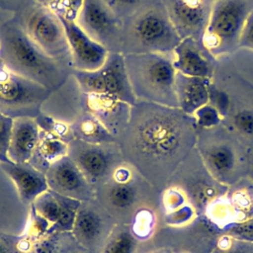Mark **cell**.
I'll return each instance as SVG.
<instances>
[{"instance_id":"52a82bcc","label":"cell","mask_w":253,"mask_h":253,"mask_svg":"<svg viewBox=\"0 0 253 253\" xmlns=\"http://www.w3.org/2000/svg\"><path fill=\"white\" fill-rule=\"evenodd\" d=\"M15 16L38 46L47 55L72 69L65 30L60 19L54 13L35 1Z\"/></svg>"},{"instance_id":"83f0119b","label":"cell","mask_w":253,"mask_h":253,"mask_svg":"<svg viewBox=\"0 0 253 253\" xmlns=\"http://www.w3.org/2000/svg\"><path fill=\"white\" fill-rule=\"evenodd\" d=\"M35 119L41 130L66 143H69L70 141L75 139L71 125H68L64 122L56 120L51 116H48L42 112Z\"/></svg>"},{"instance_id":"d6986e66","label":"cell","mask_w":253,"mask_h":253,"mask_svg":"<svg viewBox=\"0 0 253 253\" xmlns=\"http://www.w3.org/2000/svg\"><path fill=\"white\" fill-rule=\"evenodd\" d=\"M0 166L14 182L20 199L25 204H33L39 196L49 189L45 174L34 167L30 162L0 161Z\"/></svg>"},{"instance_id":"f546056e","label":"cell","mask_w":253,"mask_h":253,"mask_svg":"<svg viewBox=\"0 0 253 253\" xmlns=\"http://www.w3.org/2000/svg\"><path fill=\"white\" fill-rule=\"evenodd\" d=\"M36 2L50 10L59 19L76 21L83 0H36Z\"/></svg>"},{"instance_id":"d590c367","label":"cell","mask_w":253,"mask_h":253,"mask_svg":"<svg viewBox=\"0 0 253 253\" xmlns=\"http://www.w3.org/2000/svg\"><path fill=\"white\" fill-rule=\"evenodd\" d=\"M233 129L242 137L253 139V110L240 109L230 118Z\"/></svg>"},{"instance_id":"f35d334b","label":"cell","mask_w":253,"mask_h":253,"mask_svg":"<svg viewBox=\"0 0 253 253\" xmlns=\"http://www.w3.org/2000/svg\"><path fill=\"white\" fill-rule=\"evenodd\" d=\"M209 104L213 106L223 119L229 114L231 108L229 95L211 82L209 85Z\"/></svg>"},{"instance_id":"c3c4849f","label":"cell","mask_w":253,"mask_h":253,"mask_svg":"<svg viewBox=\"0 0 253 253\" xmlns=\"http://www.w3.org/2000/svg\"><path fill=\"white\" fill-rule=\"evenodd\" d=\"M151 253H173L169 248H166V247H160L154 251H152Z\"/></svg>"},{"instance_id":"ffe728a7","label":"cell","mask_w":253,"mask_h":253,"mask_svg":"<svg viewBox=\"0 0 253 253\" xmlns=\"http://www.w3.org/2000/svg\"><path fill=\"white\" fill-rule=\"evenodd\" d=\"M40 131L35 118L14 119L7 158L14 163L28 162L38 146Z\"/></svg>"},{"instance_id":"f1b7e54d","label":"cell","mask_w":253,"mask_h":253,"mask_svg":"<svg viewBox=\"0 0 253 253\" xmlns=\"http://www.w3.org/2000/svg\"><path fill=\"white\" fill-rule=\"evenodd\" d=\"M137 238L129 229L115 232L107 241L103 253H134Z\"/></svg>"},{"instance_id":"f6af8a7d","label":"cell","mask_w":253,"mask_h":253,"mask_svg":"<svg viewBox=\"0 0 253 253\" xmlns=\"http://www.w3.org/2000/svg\"><path fill=\"white\" fill-rule=\"evenodd\" d=\"M35 1L36 0H0V8L17 14Z\"/></svg>"},{"instance_id":"e575fe53","label":"cell","mask_w":253,"mask_h":253,"mask_svg":"<svg viewBox=\"0 0 253 253\" xmlns=\"http://www.w3.org/2000/svg\"><path fill=\"white\" fill-rule=\"evenodd\" d=\"M211 253H253V242L222 234Z\"/></svg>"},{"instance_id":"74e56055","label":"cell","mask_w":253,"mask_h":253,"mask_svg":"<svg viewBox=\"0 0 253 253\" xmlns=\"http://www.w3.org/2000/svg\"><path fill=\"white\" fill-rule=\"evenodd\" d=\"M197 215L199 214L195 209L190 204H186L173 211L166 212L164 214L163 220L164 223L168 226H178L190 222Z\"/></svg>"},{"instance_id":"7a4b0ae2","label":"cell","mask_w":253,"mask_h":253,"mask_svg":"<svg viewBox=\"0 0 253 253\" xmlns=\"http://www.w3.org/2000/svg\"><path fill=\"white\" fill-rule=\"evenodd\" d=\"M0 57L6 68L50 92L67 81L72 69L47 55L27 35L16 16L0 23Z\"/></svg>"},{"instance_id":"836d02e7","label":"cell","mask_w":253,"mask_h":253,"mask_svg":"<svg viewBox=\"0 0 253 253\" xmlns=\"http://www.w3.org/2000/svg\"><path fill=\"white\" fill-rule=\"evenodd\" d=\"M199 129H209L217 126L223 121L218 111L211 104H206L199 108L192 116Z\"/></svg>"},{"instance_id":"d4e9b609","label":"cell","mask_w":253,"mask_h":253,"mask_svg":"<svg viewBox=\"0 0 253 253\" xmlns=\"http://www.w3.org/2000/svg\"><path fill=\"white\" fill-rule=\"evenodd\" d=\"M74 138L90 143H114L117 138L91 113L85 112L71 125Z\"/></svg>"},{"instance_id":"ac0fdd59","label":"cell","mask_w":253,"mask_h":253,"mask_svg":"<svg viewBox=\"0 0 253 253\" xmlns=\"http://www.w3.org/2000/svg\"><path fill=\"white\" fill-rule=\"evenodd\" d=\"M204 0H170L166 10L181 39L193 38L205 30L209 12Z\"/></svg>"},{"instance_id":"30bf717a","label":"cell","mask_w":253,"mask_h":253,"mask_svg":"<svg viewBox=\"0 0 253 253\" xmlns=\"http://www.w3.org/2000/svg\"><path fill=\"white\" fill-rule=\"evenodd\" d=\"M51 93L42 85L6 68L0 75V113L12 119L36 118Z\"/></svg>"},{"instance_id":"e0dca14e","label":"cell","mask_w":253,"mask_h":253,"mask_svg":"<svg viewBox=\"0 0 253 253\" xmlns=\"http://www.w3.org/2000/svg\"><path fill=\"white\" fill-rule=\"evenodd\" d=\"M81 100L87 112L95 116L116 138L122 134L129 121L131 105L109 94L81 92Z\"/></svg>"},{"instance_id":"4316f807","label":"cell","mask_w":253,"mask_h":253,"mask_svg":"<svg viewBox=\"0 0 253 253\" xmlns=\"http://www.w3.org/2000/svg\"><path fill=\"white\" fill-rule=\"evenodd\" d=\"M67 232H54L36 241L31 249L33 253H73L79 248L75 237Z\"/></svg>"},{"instance_id":"6da1fadb","label":"cell","mask_w":253,"mask_h":253,"mask_svg":"<svg viewBox=\"0 0 253 253\" xmlns=\"http://www.w3.org/2000/svg\"><path fill=\"white\" fill-rule=\"evenodd\" d=\"M198 127L176 107L137 101L117 142L150 186L163 192L182 162L196 148Z\"/></svg>"},{"instance_id":"3957f363","label":"cell","mask_w":253,"mask_h":253,"mask_svg":"<svg viewBox=\"0 0 253 253\" xmlns=\"http://www.w3.org/2000/svg\"><path fill=\"white\" fill-rule=\"evenodd\" d=\"M182 41L166 8L148 1L123 22L122 53H169Z\"/></svg>"},{"instance_id":"4dcf8cb0","label":"cell","mask_w":253,"mask_h":253,"mask_svg":"<svg viewBox=\"0 0 253 253\" xmlns=\"http://www.w3.org/2000/svg\"><path fill=\"white\" fill-rule=\"evenodd\" d=\"M129 182H115L112 185L108 194L112 205L119 209H127L133 205L136 199V189Z\"/></svg>"},{"instance_id":"5bb4252c","label":"cell","mask_w":253,"mask_h":253,"mask_svg":"<svg viewBox=\"0 0 253 253\" xmlns=\"http://www.w3.org/2000/svg\"><path fill=\"white\" fill-rule=\"evenodd\" d=\"M45 177L49 190L58 194L81 202L93 197L91 184L68 154L52 162Z\"/></svg>"},{"instance_id":"7dc6e473","label":"cell","mask_w":253,"mask_h":253,"mask_svg":"<svg viewBox=\"0 0 253 253\" xmlns=\"http://www.w3.org/2000/svg\"><path fill=\"white\" fill-rule=\"evenodd\" d=\"M248 177L253 182V151H251L249 156V168H248Z\"/></svg>"},{"instance_id":"ab89813d","label":"cell","mask_w":253,"mask_h":253,"mask_svg":"<svg viewBox=\"0 0 253 253\" xmlns=\"http://www.w3.org/2000/svg\"><path fill=\"white\" fill-rule=\"evenodd\" d=\"M222 234L253 242V217L225 226L222 229Z\"/></svg>"},{"instance_id":"5b68a950","label":"cell","mask_w":253,"mask_h":253,"mask_svg":"<svg viewBox=\"0 0 253 253\" xmlns=\"http://www.w3.org/2000/svg\"><path fill=\"white\" fill-rule=\"evenodd\" d=\"M250 10L243 0H214L210 8L202 42L213 56L238 46L239 37Z\"/></svg>"},{"instance_id":"8992f818","label":"cell","mask_w":253,"mask_h":253,"mask_svg":"<svg viewBox=\"0 0 253 253\" xmlns=\"http://www.w3.org/2000/svg\"><path fill=\"white\" fill-rule=\"evenodd\" d=\"M196 149L211 176L229 187L248 176L251 151L226 137H208L198 130Z\"/></svg>"},{"instance_id":"9c48e42d","label":"cell","mask_w":253,"mask_h":253,"mask_svg":"<svg viewBox=\"0 0 253 253\" xmlns=\"http://www.w3.org/2000/svg\"><path fill=\"white\" fill-rule=\"evenodd\" d=\"M71 75L80 92L109 94L133 106L137 100L133 94L125 57L121 52L110 51L104 64L97 70H76Z\"/></svg>"},{"instance_id":"ba28073f","label":"cell","mask_w":253,"mask_h":253,"mask_svg":"<svg viewBox=\"0 0 253 253\" xmlns=\"http://www.w3.org/2000/svg\"><path fill=\"white\" fill-rule=\"evenodd\" d=\"M167 187L179 189L199 215L203 214L206 208L223 196L228 189L211 176L196 148L177 168Z\"/></svg>"},{"instance_id":"8fae6325","label":"cell","mask_w":253,"mask_h":253,"mask_svg":"<svg viewBox=\"0 0 253 253\" xmlns=\"http://www.w3.org/2000/svg\"><path fill=\"white\" fill-rule=\"evenodd\" d=\"M75 22L109 51H122L123 21L103 0H83Z\"/></svg>"},{"instance_id":"ee69618b","label":"cell","mask_w":253,"mask_h":253,"mask_svg":"<svg viewBox=\"0 0 253 253\" xmlns=\"http://www.w3.org/2000/svg\"><path fill=\"white\" fill-rule=\"evenodd\" d=\"M21 236L0 234V253H22L18 247Z\"/></svg>"},{"instance_id":"cb8c5ba5","label":"cell","mask_w":253,"mask_h":253,"mask_svg":"<svg viewBox=\"0 0 253 253\" xmlns=\"http://www.w3.org/2000/svg\"><path fill=\"white\" fill-rule=\"evenodd\" d=\"M67 154L68 143L41 130L36 151L28 162L45 174L52 162Z\"/></svg>"},{"instance_id":"7402d4cb","label":"cell","mask_w":253,"mask_h":253,"mask_svg":"<svg viewBox=\"0 0 253 253\" xmlns=\"http://www.w3.org/2000/svg\"><path fill=\"white\" fill-rule=\"evenodd\" d=\"M173 65L177 72L191 77L211 79L212 66L195 46L191 38L183 39L173 50Z\"/></svg>"},{"instance_id":"bcb514c9","label":"cell","mask_w":253,"mask_h":253,"mask_svg":"<svg viewBox=\"0 0 253 253\" xmlns=\"http://www.w3.org/2000/svg\"><path fill=\"white\" fill-rule=\"evenodd\" d=\"M114 179H115V182H119V183L129 182L131 179L130 171L126 167H118L114 171Z\"/></svg>"},{"instance_id":"f907efd6","label":"cell","mask_w":253,"mask_h":253,"mask_svg":"<svg viewBox=\"0 0 253 253\" xmlns=\"http://www.w3.org/2000/svg\"><path fill=\"white\" fill-rule=\"evenodd\" d=\"M0 161H10L8 158H6L5 156H3V155H1L0 154Z\"/></svg>"},{"instance_id":"7bdbcfd3","label":"cell","mask_w":253,"mask_h":253,"mask_svg":"<svg viewBox=\"0 0 253 253\" xmlns=\"http://www.w3.org/2000/svg\"><path fill=\"white\" fill-rule=\"evenodd\" d=\"M238 47L253 50V11H250L242 28Z\"/></svg>"},{"instance_id":"44dd1931","label":"cell","mask_w":253,"mask_h":253,"mask_svg":"<svg viewBox=\"0 0 253 253\" xmlns=\"http://www.w3.org/2000/svg\"><path fill=\"white\" fill-rule=\"evenodd\" d=\"M211 79L183 75L179 72L175 77V95L178 108L185 114H193L209 103V85Z\"/></svg>"},{"instance_id":"60d3db41","label":"cell","mask_w":253,"mask_h":253,"mask_svg":"<svg viewBox=\"0 0 253 253\" xmlns=\"http://www.w3.org/2000/svg\"><path fill=\"white\" fill-rule=\"evenodd\" d=\"M186 204L189 203L179 189L175 187H167L162 192V206L165 213L173 211Z\"/></svg>"},{"instance_id":"1f68e13d","label":"cell","mask_w":253,"mask_h":253,"mask_svg":"<svg viewBox=\"0 0 253 253\" xmlns=\"http://www.w3.org/2000/svg\"><path fill=\"white\" fill-rule=\"evenodd\" d=\"M155 223L156 217L154 212L149 209L142 208L138 210L133 218L131 232L137 239L145 240L151 236Z\"/></svg>"},{"instance_id":"277c9868","label":"cell","mask_w":253,"mask_h":253,"mask_svg":"<svg viewBox=\"0 0 253 253\" xmlns=\"http://www.w3.org/2000/svg\"><path fill=\"white\" fill-rule=\"evenodd\" d=\"M125 63L137 101L178 108L175 95L176 69L167 53H126Z\"/></svg>"},{"instance_id":"7c38bea8","label":"cell","mask_w":253,"mask_h":253,"mask_svg":"<svg viewBox=\"0 0 253 253\" xmlns=\"http://www.w3.org/2000/svg\"><path fill=\"white\" fill-rule=\"evenodd\" d=\"M122 153L118 142L90 143L73 139L68 143V156L79 167L89 183L104 178Z\"/></svg>"},{"instance_id":"603a6c76","label":"cell","mask_w":253,"mask_h":253,"mask_svg":"<svg viewBox=\"0 0 253 253\" xmlns=\"http://www.w3.org/2000/svg\"><path fill=\"white\" fill-rule=\"evenodd\" d=\"M225 198L235 222L253 217V182L248 176L229 186Z\"/></svg>"},{"instance_id":"681fc988","label":"cell","mask_w":253,"mask_h":253,"mask_svg":"<svg viewBox=\"0 0 253 253\" xmlns=\"http://www.w3.org/2000/svg\"><path fill=\"white\" fill-rule=\"evenodd\" d=\"M5 69H6V66H5V64H4V62H3V60H2V58L0 57V75L5 71Z\"/></svg>"},{"instance_id":"9a60e30c","label":"cell","mask_w":253,"mask_h":253,"mask_svg":"<svg viewBox=\"0 0 253 253\" xmlns=\"http://www.w3.org/2000/svg\"><path fill=\"white\" fill-rule=\"evenodd\" d=\"M67 38L72 70H97L105 62L109 50L93 40L75 21L60 19Z\"/></svg>"},{"instance_id":"d6a6232c","label":"cell","mask_w":253,"mask_h":253,"mask_svg":"<svg viewBox=\"0 0 253 253\" xmlns=\"http://www.w3.org/2000/svg\"><path fill=\"white\" fill-rule=\"evenodd\" d=\"M50 222L43 216H42L31 205L30 217L28 220L26 232L23 236L34 245L36 241L50 234Z\"/></svg>"},{"instance_id":"2e32d148","label":"cell","mask_w":253,"mask_h":253,"mask_svg":"<svg viewBox=\"0 0 253 253\" xmlns=\"http://www.w3.org/2000/svg\"><path fill=\"white\" fill-rule=\"evenodd\" d=\"M31 205L42 216L50 222L51 234L54 232L72 231L81 201L48 189Z\"/></svg>"},{"instance_id":"484cf974","label":"cell","mask_w":253,"mask_h":253,"mask_svg":"<svg viewBox=\"0 0 253 253\" xmlns=\"http://www.w3.org/2000/svg\"><path fill=\"white\" fill-rule=\"evenodd\" d=\"M101 230V219L91 209H79L72 229L74 237L81 244L94 241Z\"/></svg>"},{"instance_id":"b9f144b4","label":"cell","mask_w":253,"mask_h":253,"mask_svg":"<svg viewBox=\"0 0 253 253\" xmlns=\"http://www.w3.org/2000/svg\"><path fill=\"white\" fill-rule=\"evenodd\" d=\"M14 119L0 113V154L7 158Z\"/></svg>"},{"instance_id":"8d00e7d4","label":"cell","mask_w":253,"mask_h":253,"mask_svg":"<svg viewBox=\"0 0 253 253\" xmlns=\"http://www.w3.org/2000/svg\"><path fill=\"white\" fill-rule=\"evenodd\" d=\"M123 22L148 1L145 0H103Z\"/></svg>"},{"instance_id":"4fadbf2b","label":"cell","mask_w":253,"mask_h":253,"mask_svg":"<svg viewBox=\"0 0 253 253\" xmlns=\"http://www.w3.org/2000/svg\"><path fill=\"white\" fill-rule=\"evenodd\" d=\"M169 227L175 233L174 244L168 247L173 253H211L222 235L221 229L203 214L186 224Z\"/></svg>"}]
</instances>
